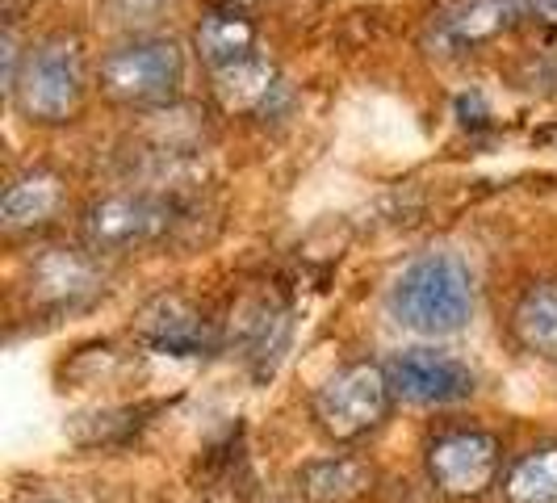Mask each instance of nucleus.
I'll return each instance as SVG.
<instances>
[{
    "instance_id": "4468645a",
    "label": "nucleus",
    "mask_w": 557,
    "mask_h": 503,
    "mask_svg": "<svg viewBox=\"0 0 557 503\" xmlns=\"http://www.w3.org/2000/svg\"><path fill=\"white\" fill-rule=\"evenodd\" d=\"M511 332L529 353L557 361V281H536L520 294L511 310Z\"/></svg>"
},
{
    "instance_id": "0eeeda50",
    "label": "nucleus",
    "mask_w": 557,
    "mask_h": 503,
    "mask_svg": "<svg viewBox=\"0 0 557 503\" xmlns=\"http://www.w3.org/2000/svg\"><path fill=\"white\" fill-rule=\"evenodd\" d=\"M386 373H391L394 398L416 407H445L474 394V369L441 348H403L391 357Z\"/></svg>"
},
{
    "instance_id": "39448f33",
    "label": "nucleus",
    "mask_w": 557,
    "mask_h": 503,
    "mask_svg": "<svg viewBox=\"0 0 557 503\" xmlns=\"http://www.w3.org/2000/svg\"><path fill=\"white\" fill-rule=\"evenodd\" d=\"M172 226V201L156 194H110L97 197L81 219V235L92 252L122 256L164 240Z\"/></svg>"
},
{
    "instance_id": "6e6552de",
    "label": "nucleus",
    "mask_w": 557,
    "mask_h": 503,
    "mask_svg": "<svg viewBox=\"0 0 557 503\" xmlns=\"http://www.w3.org/2000/svg\"><path fill=\"white\" fill-rule=\"evenodd\" d=\"M532 17V0H457L432 29V42L445 56H466L474 47H486L503 34Z\"/></svg>"
},
{
    "instance_id": "20e7f679",
    "label": "nucleus",
    "mask_w": 557,
    "mask_h": 503,
    "mask_svg": "<svg viewBox=\"0 0 557 503\" xmlns=\"http://www.w3.org/2000/svg\"><path fill=\"white\" fill-rule=\"evenodd\" d=\"M185 81V56L172 38H126L101 56L97 84L117 106H168Z\"/></svg>"
},
{
    "instance_id": "a211bd4d",
    "label": "nucleus",
    "mask_w": 557,
    "mask_h": 503,
    "mask_svg": "<svg viewBox=\"0 0 557 503\" xmlns=\"http://www.w3.org/2000/svg\"><path fill=\"white\" fill-rule=\"evenodd\" d=\"M532 17H541L545 26H557V0H532Z\"/></svg>"
},
{
    "instance_id": "1a4fd4ad",
    "label": "nucleus",
    "mask_w": 557,
    "mask_h": 503,
    "mask_svg": "<svg viewBox=\"0 0 557 503\" xmlns=\"http://www.w3.org/2000/svg\"><path fill=\"white\" fill-rule=\"evenodd\" d=\"M135 332L147 348L156 353H176V357H197L210 348V323L201 319V310L181 298V294H160L139 310Z\"/></svg>"
},
{
    "instance_id": "9b49d317",
    "label": "nucleus",
    "mask_w": 557,
    "mask_h": 503,
    "mask_svg": "<svg viewBox=\"0 0 557 503\" xmlns=\"http://www.w3.org/2000/svg\"><path fill=\"white\" fill-rule=\"evenodd\" d=\"M63 201H67L63 176H55L51 168H29L22 176H13L4 197H0V226L9 235L42 231L47 223H55Z\"/></svg>"
},
{
    "instance_id": "f03ea898",
    "label": "nucleus",
    "mask_w": 557,
    "mask_h": 503,
    "mask_svg": "<svg viewBox=\"0 0 557 503\" xmlns=\"http://www.w3.org/2000/svg\"><path fill=\"white\" fill-rule=\"evenodd\" d=\"M84 84H88V76H84L81 38L76 34H51L22 56V68H17V81L9 88V97H13L22 118L55 126V122H67L81 110Z\"/></svg>"
},
{
    "instance_id": "2eb2a0df",
    "label": "nucleus",
    "mask_w": 557,
    "mask_h": 503,
    "mask_svg": "<svg viewBox=\"0 0 557 503\" xmlns=\"http://www.w3.org/2000/svg\"><path fill=\"white\" fill-rule=\"evenodd\" d=\"M277 88V68L264 56H251L244 63H235V68L214 72V93H219V101L231 113H264Z\"/></svg>"
},
{
    "instance_id": "9d476101",
    "label": "nucleus",
    "mask_w": 557,
    "mask_h": 503,
    "mask_svg": "<svg viewBox=\"0 0 557 503\" xmlns=\"http://www.w3.org/2000/svg\"><path fill=\"white\" fill-rule=\"evenodd\" d=\"M101 290V273L88 252L76 248H47L29 265V294L34 303L47 307H76Z\"/></svg>"
},
{
    "instance_id": "f8f14e48",
    "label": "nucleus",
    "mask_w": 557,
    "mask_h": 503,
    "mask_svg": "<svg viewBox=\"0 0 557 503\" xmlns=\"http://www.w3.org/2000/svg\"><path fill=\"white\" fill-rule=\"evenodd\" d=\"M373 466L361 457H323L298 470V495L307 503H352L373 491Z\"/></svg>"
},
{
    "instance_id": "ddd939ff",
    "label": "nucleus",
    "mask_w": 557,
    "mask_h": 503,
    "mask_svg": "<svg viewBox=\"0 0 557 503\" xmlns=\"http://www.w3.org/2000/svg\"><path fill=\"white\" fill-rule=\"evenodd\" d=\"M194 42H197V56L206 59L210 72H223V68H235V63H244V59L260 56V51H256V26H251L235 4L206 13L194 34Z\"/></svg>"
},
{
    "instance_id": "dca6fc26",
    "label": "nucleus",
    "mask_w": 557,
    "mask_h": 503,
    "mask_svg": "<svg viewBox=\"0 0 557 503\" xmlns=\"http://www.w3.org/2000/svg\"><path fill=\"white\" fill-rule=\"evenodd\" d=\"M507 503H557V445L524 453L503 482Z\"/></svg>"
},
{
    "instance_id": "7ed1b4c3",
    "label": "nucleus",
    "mask_w": 557,
    "mask_h": 503,
    "mask_svg": "<svg viewBox=\"0 0 557 503\" xmlns=\"http://www.w3.org/2000/svg\"><path fill=\"white\" fill-rule=\"evenodd\" d=\"M394 387L386 365L373 361H352L344 369H335L332 378L314 391L310 403V416L319 424V432L335 441V445H348V441H361L369 432H377L386 416H391Z\"/></svg>"
},
{
    "instance_id": "f257e3e1",
    "label": "nucleus",
    "mask_w": 557,
    "mask_h": 503,
    "mask_svg": "<svg viewBox=\"0 0 557 503\" xmlns=\"http://www.w3.org/2000/svg\"><path fill=\"white\" fill-rule=\"evenodd\" d=\"M391 310L419 335H453L474 315V273L453 252H432L407 265L391 290Z\"/></svg>"
},
{
    "instance_id": "423d86ee",
    "label": "nucleus",
    "mask_w": 557,
    "mask_h": 503,
    "mask_svg": "<svg viewBox=\"0 0 557 503\" xmlns=\"http://www.w3.org/2000/svg\"><path fill=\"white\" fill-rule=\"evenodd\" d=\"M503 470V445L482 428H453L428 445V478L445 500H482Z\"/></svg>"
},
{
    "instance_id": "f3484780",
    "label": "nucleus",
    "mask_w": 557,
    "mask_h": 503,
    "mask_svg": "<svg viewBox=\"0 0 557 503\" xmlns=\"http://www.w3.org/2000/svg\"><path fill=\"white\" fill-rule=\"evenodd\" d=\"M101 9V17L110 22V26H151V22H160L168 9H176V0H101L97 4Z\"/></svg>"
}]
</instances>
